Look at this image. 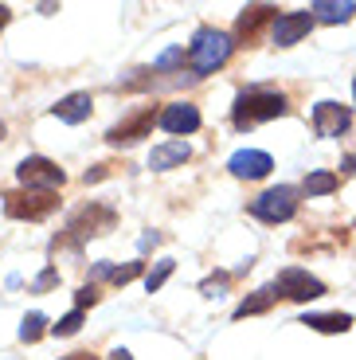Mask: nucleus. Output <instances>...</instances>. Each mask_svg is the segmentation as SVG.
Returning a JSON list of instances; mask_svg holds the SVG:
<instances>
[{
	"mask_svg": "<svg viewBox=\"0 0 356 360\" xmlns=\"http://www.w3.org/2000/svg\"><path fill=\"white\" fill-rule=\"evenodd\" d=\"M286 114H290L286 94H282V90H270V86H247V90H239V98H235V106H231L235 129H255L258 122L286 117Z\"/></svg>",
	"mask_w": 356,
	"mask_h": 360,
	"instance_id": "1",
	"label": "nucleus"
},
{
	"mask_svg": "<svg viewBox=\"0 0 356 360\" xmlns=\"http://www.w3.org/2000/svg\"><path fill=\"white\" fill-rule=\"evenodd\" d=\"M231 51H235V39L227 32H220V27H200L196 36H192V44H188V63H192L196 79H204V75L220 71L231 59Z\"/></svg>",
	"mask_w": 356,
	"mask_h": 360,
	"instance_id": "2",
	"label": "nucleus"
},
{
	"mask_svg": "<svg viewBox=\"0 0 356 360\" xmlns=\"http://www.w3.org/2000/svg\"><path fill=\"white\" fill-rule=\"evenodd\" d=\"M298 188L294 184H278V188H267L262 196L250 200V216L262 219V224H286V219H294L298 212Z\"/></svg>",
	"mask_w": 356,
	"mask_h": 360,
	"instance_id": "3",
	"label": "nucleus"
},
{
	"mask_svg": "<svg viewBox=\"0 0 356 360\" xmlns=\"http://www.w3.org/2000/svg\"><path fill=\"white\" fill-rule=\"evenodd\" d=\"M59 207V196L55 192H36V188H20L4 196V216L8 219H27V224H39Z\"/></svg>",
	"mask_w": 356,
	"mask_h": 360,
	"instance_id": "4",
	"label": "nucleus"
},
{
	"mask_svg": "<svg viewBox=\"0 0 356 360\" xmlns=\"http://www.w3.org/2000/svg\"><path fill=\"white\" fill-rule=\"evenodd\" d=\"M114 224H117L114 207L87 204V207H79V212L71 216V224H67V239H71V243H82V239H94V235L114 231Z\"/></svg>",
	"mask_w": 356,
	"mask_h": 360,
	"instance_id": "5",
	"label": "nucleus"
},
{
	"mask_svg": "<svg viewBox=\"0 0 356 360\" xmlns=\"http://www.w3.org/2000/svg\"><path fill=\"white\" fill-rule=\"evenodd\" d=\"M20 176V188H36V192H55L67 180V172L59 169L55 161H47V157H24L16 169Z\"/></svg>",
	"mask_w": 356,
	"mask_h": 360,
	"instance_id": "6",
	"label": "nucleus"
},
{
	"mask_svg": "<svg viewBox=\"0 0 356 360\" xmlns=\"http://www.w3.org/2000/svg\"><path fill=\"white\" fill-rule=\"evenodd\" d=\"M274 290H278V297H290V302H313V297L325 294V282L313 278L310 270H302V266H286V270H278Z\"/></svg>",
	"mask_w": 356,
	"mask_h": 360,
	"instance_id": "7",
	"label": "nucleus"
},
{
	"mask_svg": "<svg viewBox=\"0 0 356 360\" xmlns=\"http://www.w3.org/2000/svg\"><path fill=\"white\" fill-rule=\"evenodd\" d=\"M153 122H160V114L153 106H141L137 114H129V117H122L117 126H110L106 129V141L110 145H134V141H141V137H149Z\"/></svg>",
	"mask_w": 356,
	"mask_h": 360,
	"instance_id": "8",
	"label": "nucleus"
},
{
	"mask_svg": "<svg viewBox=\"0 0 356 360\" xmlns=\"http://www.w3.org/2000/svg\"><path fill=\"white\" fill-rule=\"evenodd\" d=\"M157 126L165 129V134H172V137L184 141L188 134H196V129H200V110L192 106V102H169V106L160 110Z\"/></svg>",
	"mask_w": 356,
	"mask_h": 360,
	"instance_id": "9",
	"label": "nucleus"
},
{
	"mask_svg": "<svg viewBox=\"0 0 356 360\" xmlns=\"http://www.w3.org/2000/svg\"><path fill=\"white\" fill-rule=\"evenodd\" d=\"M313 24H317V20L310 16V8L305 12H278V20L270 24V39H274L278 47H294L302 36H310Z\"/></svg>",
	"mask_w": 356,
	"mask_h": 360,
	"instance_id": "10",
	"label": "nucleus"
},
{
	"mask_svg": "<svg viewBox=\"0 0 356 360\" xmlns=\"http://www.w3.org/2000/svg\"><path fill=\"white\" fill-rule=\"evenodd\" d=\"M348 126H352L348 106H341V102H317L313 106V129H317V137H341V134H348Z\"/></svg>",
	"mask_w": 356,
	"mask_h": 360,
	"instance_id": "11",
	"label": "nucleus"
},
{
	"mask_svg": "<svg viewBox=\"0 0 356 360\" xmlns=\"http://www.w3.org/2000/svg\"><path fill=\"white\" fill-rule=\"evenodd\" d=\"M227 169H231V176H239V180H262L270 169H274V161H270V153H262V149H239V153L227 161Z\"/></svg>",
	"mask_w": 356,
	"mask_h": 360,
	"instance_id": "12",
	"label": "nucleus"
},
{
	"mask_svg": "<svg viewBox=\"0 0 356 360\" xmlns=\"http://www.w3.org/2000/svg\"><path fill=\"white\" fill-rule=\"evenodd\" d=\"M278 20V8H270V4H250V8L239 12V20H235V36L243 39V44H255L258 32L267 24H274Z\"/></svg>",
	"mask_w": 356,
	"mask_h": 360,
	"instance_id": "13",
	"label": "nucleus"
},
{
	"mask_svg": "<svg viewBox=\"0 0 356 360\" xmlns=\"http://www.w3.org/2000/svg\"><path fill=\"white\" fill-rule=\"evenodd\" d=\"M90 110H94V98H90V90H75V94H67V98H59L51 106V114L59 117V122H67V126H82L90 117Z\"/></svg>",
	"mask_w": 356,
	"mask_h": 360,
	"instance_id": "14",
	"label": "nucleus"
},
{
	"mask_svg": "<svg viewBox=\"0 0 356 360\" xmlns=\"http://www.w3.org/2000/svg\"><path fill=\"white\" fill-rule=\"evenodd\" d=\"M188 157H192V145L180 141V137H172V141L157 145V149L149 153V169L153 172H169V169H177V165H184Z\"/></svg>",
	"mask_w": 356,
	"mask_h": 360,
	"instance_id": "15",
	"label": "nucleus"
},
{
	"mask_svg": "<svg viewBox=\"0 0 356 360\" xmlns=\"http://www.w3.org/2000/svg\"><path fill=\"white\" fill-rule=\"evenodd\" d=\"M137 274H145V262H125V266H114V262H94V266H90V278H110L114 286L134 282Z\"/></svg>",
	"mask_w": 356,
	"mask_h": 360,
	"instance_id": "16",
	"label": "nucleus"
},
{
	"mask_svg": "<svg viewBox=\"0 0 356 360\" xmlns=\"http://www.w3.org/2000/svg\"><path fill=\"white\" fill-rule=\"evenodd\" d=\"M356 4L352 0H345V4H333V0H313L310 4V16L321 20V24H345V20H352Z\"/></svg>",
	"mask_w": 356,
	"mask_h": 360,
	"instance_id": "17",
	"label": "nucleus"
},
{
	"mask_svg": "<svg viewBox=\"0 0 356 360\" xmlns=\"http://www.w3.org/2000/svg\"><path fill=\"white\" fill-rule=\"evenodd\" d=\"M274 297H278V290H274V286L255 290L250 297H243L239 306H235V321H243V317H255V314H267V309L274 306Z\"/></svg>",
	"mask_w": 356,
	"mask_h": 360,
	"instance_id": "18",
	"label": "nucleus"
},
{
	"mask_svg": "<svg viewBox=\"0 0 356 360\" xmlns=\"http://www.w3.org/2000/svg\"><path fill=\"white\" fill-rule=\"evenodd\" d=\"M302 325H310L317 333H348L352 329V317L348 314H305Z\"/></svg>",
	"mask_w": 356,
	"mask_h": 360,
	"instance_id": "19",
	"label": "nucleus"
},
{
	"mask_svg": "<svg viewBox=\"0 0 356 360\" xmlns=\"http://www.w3.org/2000/svg\"><path fill=\"white\" fill-rule=\"evenodd\" d=\"M44 333H51V325H47L44 314H27L24 321H20V341L24 345H36Z\"/></svg>",
	"mask_w": 356,
	"mask_h": 360,
	"instance_id": "20",
	"label": "nucleus"
},
{
	"mask_svg": "<svg viewBox=\"0 0 356 360\" xmlns=\"http://www.w3.org/2000/svg\"><path fill=\"white\" fill-rule=\"evenodd\" d=\"M305 192L310 196H329V192H337V172H310L305 176Z\"/></svg>",
	"mask_w": 356,
	"mask_h": 360,
	"instance_id": "21",
	"label": "nucleus"
},
{
	"mask_svg": "<svg viewBox=\"0 0 356 360\" xmlns=\"http://www.w3.org/2000/svg\"><path fill=\"white\" fill-rule=\"evenodd\" d=\"M172 270H177V259H160L153 270H145V290H149V294H157V290L169 282Z\"/></svg>",
	"mask_w": 356,
	"mask_h": 360,
	"instance_id": "22",
	"label": "nucleus"
},
{
	"mask_svg": "<svg viewBox=\"0 0 356 360\" xmlns=\"http://www.w3.org/2000/svg\"><path fill=\"white\" fill-rule=\"evenodd\" d=\"M82 329V309H71L67 317H59V325H51V337H75Z\"/></svg>",
	"mask_w": 356,
	"mask_h": 360,
	"instance_id": "23",
	"label": "nucleus"
},
{
	"mask_svg": "<svg viewBox=\"0 0 356 360\" xmlns=\"http://www.w3.org/2000/svg\"><path fill=\"white\" fill-rule=\"evenodd\" d=\"M227 278H231V274H223V270H220V274H212V278L200 286V290H204V297H223V286H227Z\"/></svg>",
	"mask_w": 356,
	"mask_h": 360,
	"instance_id": "24",
	"label": "nucleus"
},
{
	"mask_svg": "<svg viewBox=\"0 0 356 360\" xmlns=\"http://www.w3.org/2000/svg\"><path fill=\"white\" fill-rule=\"evenodd\" d=\"M55 282H59V270H55V266H47L44 274H39V278L32 282V294H44V290H51V286H55Z\"/></svg>",
	"mask_w": 356,
	"mask_h": 360,
	"instance_id": "25",
	"label": "nucleus"
},
{
	"mask_svg": "<svg viewBox=\"0 0 356 360\" xmlns=\"http://www.w3.org/2000/svg\"><path fill=\"white\" fill-rule=\"evenodd\" d=\"M98 302V290L94 286H82L79 294H75V309H87V306H94Z\"/></svg>",
	"mask_w": 356,
	"mask_h": 360,
	"instance_id": "26",
	"label": "nucleus"
},
{
	"mask_svg": "<svg viewBox=\"0 0 356 360\" xmlns=\"http://www.w3.org/2000/svg\"><path fill=\"white\" fill-rule=\"evenodd\" d=\"M180 59H184V51H180V47H172V51H165V55H160V59H157V67H160V71H165V67H177Z\"/></svg>",
	"mask_w": 356,
	"mask_h": 360,
	"instance_id": "27",
	"label": "nucleus"
},
{
	"mask_svg": "<svg viewBox=\"0 0 356 360\" xmlns=\"http://www.w3.org/2000/svg\"><path fill=\"white\" fill-rule=\"evenodd\" d=\"M102 176H106V165H94V169H87V184H90V180H102Z\"/></svg>",
	"mask_w": 356,
	"mask_h": 360,
	"instance_id": "28",
	"label": "nucleus"
},
{
	"mask_svg": "<svg viewBox=\"0 0 356 360\" xmlns=\"http://www.w3.org/2000/svg\"><path fill=\"white\" fill-rule=\"evenodd\" d=\"M110 360H134V352H129V349H114V352H110Z\"/></svg>",
	"mask_w": 356,
	"mask_h": 360,
	"instance_id": "29",
	"label": "nucleus"
},
{
	"mask_svg": "<svg viewBox=\"0 0 356 360\" xmlns=\"http://www.w3.org/2000/svg\"><path fill=\"white\" fill-rule=\"evenodd\" d=\"M8 20H12V12L4 8V4H0V32H4V24H8Z\"/></svg>",
	"mask_w": 356,
	"mask_h": 360,
	"instance_id": "30",
	"label": "nucleus"
},
{
	"mask_svg": "<svg viewBox=\"0 0 356 360\" xmlns=\"http://www.w3.org/2000/svg\"><path fill=\"white\" fill-rule=\"evenodd\" d=\"M71 360H94V356H90V352H75Z\"/></svg>",
	"mask_w": 356,
	"mask_h": 360,
	"instance_id": "31",
	"label": "nucleus"
},
{
	"mask_svg": "<svg viewBox=\"0 0 356 360\" xmlns=\"http://www.w3.org/2000/svg\"><path fill=\"white\" fill-rule=\"evenodd\" d=\"M352 90H356V82H352Z\"/></svg>",
	"mask_w": 356,
	"mask_h": 360,
	"instance_id": "32",
	"label": "nucleus"
}]
</instances>
